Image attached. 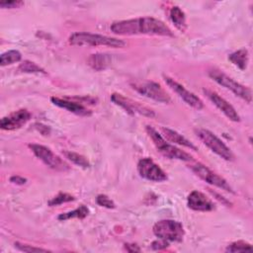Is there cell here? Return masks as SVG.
I'll list each match as a JSON object with an SVG mask.
<instances>
[{"instance_id":"cell-20","label":"cell","mask_w":253,"mask_h":253,"mask_svg":"<svg viewBox=\"0 0 253 253\" xmlns=\"http://www.w3.org/2000/svg\"><path fill=\"white\" fill-rule=\"evenodd\" d=\"M170 19L178 30H180L181 32H184L186 30L187 28L186 16H185V13L178 6H174L171 8Z\"/></svg>"},{"instance_id":"cell-33","label":"cell","mask_w":253,"mask_h":253,"mask_svg":"<svg viewBox=\"0 0 253 253\" xmlns=\"http://www.w3.org/2000/svg\"><path fill=\"white\" fill-rule=\"evenodd\" d=\"M211 193H212V195H214L215 197H217L216 199H218V200H219L220 202H222L223 204H225V205H230V203H228V202H227L223 197H220V196H219L218 194H216V193H213V192H211Z\"/></svg>"},{"instance_id":"cell-8","label":"cell","mask_w":253,"mask_h":253,"mask_svg":"<svg viewBox=\"0 0 253 253\" xmlns=\"http://www.w3.org/2000/svg\"><path fill=\"white\" fill-rule=\"evenodd\" d=\"M132 88L139 94L160 103H170L171 98L166 91L156 82L143 81L131 84Z\"/></svg>"},{"instance_id":"cell-24","label":"cell","mask_w":253,"mask_h":253,"mask_svg":"<svg viewBox=\"0 0 253 253\" xmlns=\"http://www.w3.org/2000/svg\"><path fill=\"white\" fill-rule=\"evenodd\" d=\"M19 71L22 72H27V73H39V72H42L44 73V70L40 67L38 64H36L35 62H32L30 60H25L24 62H22L19 65Z\"/></svg>"},{"instance_id":"cell-4","label":"cell","mask_w":253,"mask_h":253,"mask_svg":"<svg viewBox=\"0 0 253 253\" xmlns=\"http://www.w3.org/2000/svg\"><path fill=\"white\" fill-rule=\"evenodd\" d=\"M209 76L213 81H215L217 84L230 90L235 96L239 97L240 99L244 100L247 103H251L252 93L248 87L238 83L237 81H235L234 79H232L231 77H229L228 75L223 73L222 71L215 69V68L211 69L209 71Z\"/></svg>"},{"instance_id":"cell-25","label":"cell","mask_w":253,"mask_h":253,"mask_svg":"<svg viewBox=\"0 0 253 253\" xmlns=\"http://www.w3.org/2000/svg\"><path fill=\"white\" fill-rule=\"evenodd\" d=\"M252 246L250 243L245 242L243 240H238L230 243L227 245L225 248L226 252H239V251H246V250H251Z\"/></svg>"},{"instance_id":"cell-11","label":"cell","mask_w":253,"mask_h":253,"mask_svg":"<svg viewBox=\"0 0 253 253\" xmlns=\"http://www.w3.org/2000/svg\"><path fill=\"white\" fill-rule=\"evenodd\" d=\"M111 100L114 104L123 108L129 115L139 114V115H142V116H145L148 118H153L155 116L154 112L151 109H149L145 106H142L139 103L134 102L131 99L123 96L122 94H119V93L112 94Z\"/></svg>"},{"instance_id":"cell-5","label":"cell","mask_w":253,"mask_h":253,"mask_svg":"<svg viewBox=\"0 0 253 253\" xmlns=\"http://www.w3.org/2000/svg\"><path fill=\"white\" fill-rule=\"evenodd\" d=\"M195 132L198 138L216 155L226 161H232L234 159V155L230 148L214 133L205 128H196Z\"/></svg>"},{"instance_id":"cell-9","label":"cell","mask_w":253,"mask_h":253,"mask_svg":"<svg viewBox=\"0 0 253 253\" xmlns=\"http://www.w3.org/2000/svg\"><path fill=\"white\" fill-rule=\"evenodd\" d=\"M190 168L199 178H201L202 180H204L208 184L215 186V187H217L221 190H224L226 192L233 193L232 188L226 182V180L223 179L221 176L217 175L216 173H214L213 171H211L207 166H205L201 163H195V164H192L190 166Z\"/></svg>"},{"instance_id":"cell-6","label":"cell","mask_w":253,"mask_h":253,"mask_svg":"<svg viewBox=\"0 0 253 253\" xmlns=\"http://www.w3.org/2000/svg\"><path fill=\"white\" fill-rule=\"evenodd\" d=\"M152 230L155 236L169 242H181L185 235L182 223L173 219H162L157 221L153 225Z\"/></svg>"},{"instance_id":"cell-26","label":"cell","mask_w":253,"mask_h":253,"mask_svg":"<svg viewBox=\"0 0 253 253\" xmlns=\"http://www.w3.org/2000/svg\"><path fill=\"white\" fill-rule=\"evenodd\" d=\"M75 198L67 193H59L58 195H56L54 198H52L49 202L48 205L50 207H54V206H58L61 205L63 203H67V202H71L74 201Z\"/></svg>"},{"instance_id":"cell-16","label":"cell","mask_w":253,"mask_h":253,"mask_svg":"<svg viewBox=\"0 0 253 253\" xmlns=\"http://www.w3.org/2000/svg\"><path fill=\"white\" fill-rule=\"evenodd\" d=\"M50 101L53 105L65 109L68 112H71L75 115L78 116H90L91 115V111L89 109H87L86 107H84L83 105L77 103V102H73V101H69L67 99H62V98H58V97H51Z\"/></svg>"},{"instance_id":"cell-2","label":"cell","mask_w":253,"mask_h":253,"mask_svg":"<svg viewBox=\"0 0 253 253\" xmlns=\"http://www.w3.org/2000/svg\"><path fill=\"white\" fill-rule=\"evenodd\" d=\"M69 43L78 46H98L106 45L111 47H123L126 42L117 38L90 33H74L69 37Z\"/></svg>"},{"instance_id":"cell-23","label":"cell","mask_w":253,"mask_h":253,"mask_svg":"<svg viewBox=\"0 0 253 253\" xmlns=\"http://www.w3.org/2000/svg\"><path fill=\"white\" fill-rule=\"evenodd\" d=\"M62 153L65 156V158L70 160L72 163H74V164H76V165H78L82 168H89L90 167L89 161L83 155H81L79 153H76V152H72V151H62Z\"/></svg>"},{"instance_id":"cell-32","label":"cell","mask_w":253,"mask_h":253,"mask_svg":"<svg viewBox=\"0 0 253 253\" xmlns=\"http://www.w3.org/2000/svg\"><path fill=\"white\" fill-rule=\"evenodd\" d=\"M10 182L13 184H17V185H24L27 182V179L20 177V176H12L10 178Z\"/></svg>"},{"instance_id":"cell-19","label":"cell","mask_w":253,"mask_h":253,"mask_svg":"<svg viewBox=\"0 0 253 253\" xmlns=\"http://www.w3.org/2000/svg\"><path fill=\"white\" fill-rule=\"evenodd\" d=\"M228 59L239 69L245 70L248 63V50L246 48H240L228 55Z\"/></svg>"},{"instance_id":"cell-10","label":"cell","mask_w":253,"mask_h":253,"mask_svg":"<svg viewBox=\"0 0 253 253\" xmlns=\"http://www.w3.org/2000/svg\"><path fill=\"white\" fill-rule=\"evenodd\" d=\"M137 171L141 178L151 182H163L167 180L166 173L149 157L142 158L138 161Z\"/></svg>"},{"instance_id":"cell-18","label":"cell","mask_w":253,"mask_h":253,"mask_svg":"<svg viewBox=\"0 0 253 253\" xmlns=\"http://www.w3.org/2000/svg\"><path fill=\"white\" fill-rule=\"evenodd\" d=\"M112 61V58L109 54L105 53H96L91 54L88 57V64L95 70L101 71L105 68H107Z\"/></svg>"},{"instance_id":"cell-29","label":"cell","mask_w":253,"mask_h":253,"mask_svg":"<svg viewBox=\"0 0 253 253\" xmlns=\"http://www.w3.org/2000/svg\"><path fill=\"white\" fill-rule=\"evenodd\" d=\"M168 246H169V241L161 239V238H158L157 240H155V241H153L151 243V247L154 250H161V249H164V248H166Z\"/></svg>"},{"instance_id":"cell-21","label":"cell","mask_w":253,"mask_h":253,"mask_svg":"<svg viewBox=\"0 0 253 253\" xmlns=\"http://www.w3.org/2000/svg\"><path fill=\"white\" fill-rule=\"evenodd\" d=\"M89 213V210L86 206L84 205H81L79 208L71 211H68V212H64V213H60L58 215V219L59 220H67V219H70V218H73V217H77V218H84L88 215Z\"/></svg>"},{"instance_id":"cell-14","label":"cell","mask_w":253,"mask_h":253,"mask_svg":"<svg viewBox=\"0 0 253 253\" xmlns=\"http://www.w3.org/2000/svg\"><path fill=\"white\" fill-rule=\"evenodd\" d=\"M205 95L211 101V103L220 111L224 114L225 117H227L230 121L232 122H239L240 117L237 114L236 110L233 108L232 105H230L225 99L220 97L216 92H213L209 89H204L203 90Z\"/></svg>"},{"instance_id":"cell-1","label":"cell","mask_w":253,"mask_h":253,"mask_svg":"<svg viewBox=\"0 0 253 253\" xmlns=\"http://www.w3.org/2000/svg\"><path fill=\"white\" fill-rule=\"evenodd\" d=\"M111 31L120 36L149 35L173 37L172 31L165 23L151 17H142L115 22L111 25Z\"/></svg>"},{"instance_id":"cell-13","label":"cell","mask_w":253,"mask_h":253,"mask_svg":"<svg viewBox=\"0 0 253 253\" xmlns=\"http://www.w3.org/2000/svg\"><path fill=\"white\" fill-rule=\"evenodd\" d=\"M31 113L26 109H21L11 113L1 119L0 126L5 130H14L22 127L31 119Z\"/></svg>"},{"instance_id":"cell-3","label":"cell","mask_w":253,"mask_h":253,"mask_svg":"<svg viewBox=\"0 0 253 253\" xmlns=\"http://www.w3.org/2000/svg\"><path fill=\"white\" fill-rule=\"evenodd\" d=\"M147 134L153 141L157 150L165 157L169 159H176L182 161H192L193 157L189 153L180 148L176 147L174 144L169 143L154 127L150 126H146L145 127Z\"/></svg>"},{"instance_id":"cell-30","label":"cell","mask_w":253,"mask_h":253,"mask_svg":"<svg viewBox=\"0 0 253 253\" xmlns=\"http://www.w3.org/2000/svg\"><path fill=\"white\" fill-rule=\"evenodd\" d=\"M24 4V2L22 1H6V2H1L0 3V7L2 8H18L20 6H22Z\"/></svg>"},{"instance_id":"cell-15","label":"cell","mask_w":253,"mask_h":253,"mask_svg":"<svg viewBox=\"0 0 253 253\" xmlns=\"http://www.w3.org/2000/svg\"><path fill=\"white\" fill-rule=\"evenodd\" d=\"M188 207L197 211H211L214 210V204L202 192L192 191L187 198Z\"/></svg>"},{"instance_id":"cell-31","label":"cell","mask_w":253,"mask_h":253,"mask_svg":"<svg viewBox=\"0 0 253 253\" xmlns=\"http://www.w3.org/2000/svg\"><path fill=\"white\" fill-rule=\"evenodd\" d=\"M125 249L127 252H140V248L138 247V245H136L134 243H126Z\"/></svg>"},{"instance_id":"cell-28","label":"cell","mask_w":253,"mask_h":253,"mask_svg":"<svg viewBox=\"0 0 253 253\" xmlns=\"http://www.w3.org/2000/svg\"><path fill=\"white\" fill-rule=\"evenodd\" d=\"M96 202L99 206L107 208V209H115L116 205L115 203L107 196V195H98L96 198Z\"/></svg>"},{"instance_id":"cell-27","label":"cell","mask_w":253,"mask_h":253,"mask_svg":"<svg viewBox=\"0 0 253 253\" xmlns=\"http://www.w3.org/2000/svg\"><path fill=\"white\" fill-rule=\"evenodd\" d=\"M15 247L22 251V252H28V253H31V252H48L49 250L47 249H43V248H40V247H34V246H31V245H28V244H23V243H20V242H15Z\"/></svg>"},{"instance_id":"cell-22","label":"cell","mask_w":253,"mask_h":253,"mask_svg":"<svg viewBox=\"0 0 253 253\" xmlns=\"http://www.w3.org/2000/svg\"><path fill=\"white\" fill-rule=\"evenodd\" d=\"M22 58V54L20 51L12 49L8 50L1 54L0 56V64L1 66H6L15 62H19Z\"/></svg>"},{"instance_id":"cell-17","label":"cell","mask_w":253,"mask_h":253,"mask_svg":"<svg viewBox=\"0 0 253 253\" xmlns=\"http://www.w3.org/2000/svg\"><path fill=\"white\" fill-rule=\"evenodd\" d=\"M161 131L163 133V137L167 141H170V142L182 145V146H186L193 150H197V147L189 139H187L185 136H183L176 130L168 128V127H161Z\"/></svg>"},{"instance_id":"cell-12","label":"cell","mask_w":253,"mask_h":253,"mask_svg":"<svg viewBox=\"0 0 253 253\" xmlns=\"http://www.w3.org/2000/svg\"><path fill=\"white\" fill-rule=\"evenodd\" d=\"M165 83L168 85V87L173 90L187 105L190 107L196 109V110H202L204 108L203 101L196 96L194 93L187 90L183 85L175 81L173 78H170L168 76H164Z\"/></svg>"},{"instance_id":"cell-7","label":"cell","mask_w":253,"mask_h":253,"mask_svg":"<svg viewBox=\"0 0 253 253\" xmlns=\"http://www.w3.org/2000/svg\"><path fill=\"white\" fill-rule=\"evenodd\" d=\"M29 147L34 152V154L49 168L62 172L70 169L69 164L61 159L58 155L53 153L48 147L37 143L29 144Z\"/></svg>"}]
</instances>
